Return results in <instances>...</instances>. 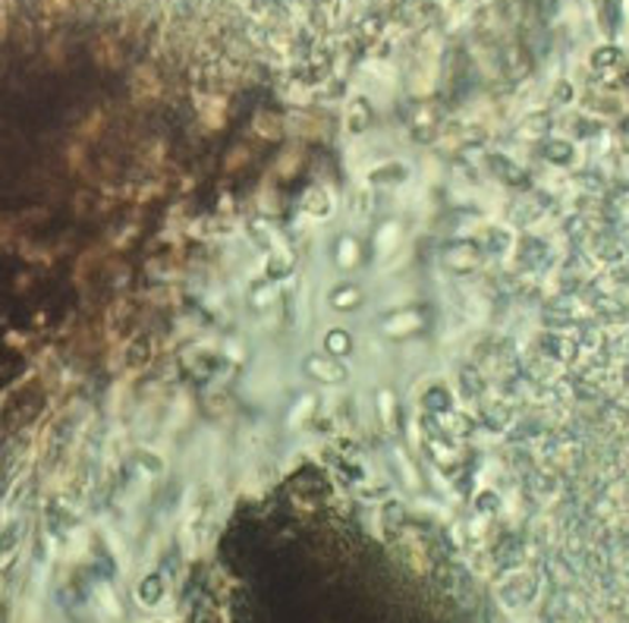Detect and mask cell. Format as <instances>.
<instances>
[{
  "mask_svg": "<svg viewBox=\"0 0 629 623\" xmlns=\"http://www.w3.org/2000/svg\"><path fill=\"white\" fill-rule=\"evenodd\" d=\"M627 132H629V120H627Z\"/></svg>",
  "mask_w": 629,
  "mask_h": 623,
  "instance_id": "1",
  "label": "cell"
}]
</instances>
